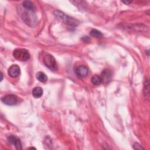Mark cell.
I'll list each match as a JSON object with an SVG mask.
<instances>
[{"instance_id":"cell-1","label":"cell","mask_w":150,"mask_h":150,"mask_svg":"<svg viewBox=\"0 0 150 150\" xmlns=\"http://www.w3.org/2000/svg\"><path fill=\"white\" fill-rule=\"evenodd\" d=\"M54 15L57 18H58L59 20L68 25L76 26L79 24V21L77 19L65 15L63 12L60 11H55L54 12Z\"/></svg>"},{"instance_id":"cell-2","label":"cell","mask_w":150,"mask_h":150,"mask_svg":"<svg viewBox=\"0 0 150 150\" xmlns=\"http://www.w3.org/2000/svg\"><path fill=\"white\" fill-rule=\"evenodd\" d=\"M34 12H35L25 9V11L22 13L21 16L22 20L27 25L31 26L35 25L37 22V18Z\"/></svg>"},{"instance_id":"cell-3","label":"cell","mask_w":150,"mask_h":150,"mask_svg":"<svg viewBox=\"0 0 150 150\" xmlns=\"http://www.w3.org/2000/svg\"><path fill=\"white\" fill-rule=\"evenodd\" d=\"M13 57L18 60L21 62L27 61L30 59V54L26 49H16L13 52Z\"/></svg>"},{"instance_id":"cell-4","label":"cell","mask_w":150,"mask_h":150,"mask_svg":"<svg viewBox=\"0 0 150 150\" xmlns=\"http://www.w3.org/2000/svg\"><path fill=\"white\" fill-rule=\"evenodd\" d=\"M43 63L49 69L53 71H56L57 68V64L54 57L51 54H46L43 58Z\"/></svg>"},{"instance_id":"cell-5","label":"cell","mask_w":150,"mask_h":150,"mask_svg":"<svg viewBox=\"0 0 150 150\" xmlns=\"http://www.w3.org/2000/svg\"><path fill=\"white\" fill-rule=\"evenodd\" d=\"M1 101L5 104L8 105H15L18 102V98L16 96L13 94L6 95L2 97Z\"/></svg>"},{"instance_id":"cell-6","label":"cell","mask_w":150,"mask_h":150,"mask_svg":"<svg viewBox=\"0 0 150 150\" xmlns=\"http://www.w3.org/2000/svg\"><path fill=\"white\" fill-rule=\"evenodd\" d=\"M74 72L77 77L80 78H83L87 76L88 73V69L86 66L81 65L75 68Z\"/></svg>"},{"instance_id":"cell-7","label":"cell","mask_w":150,"mask_h":150,"mask_svg":"<svg viewBox=\"0 0 150 150\" xmlns=\"http://www.w3.org/2000/svg\"><path fill=\"white\" fill-rule=\"evenodd\" d=\"M8 141L11 145H14L16 149H22L21 142L20 139L18 137L13 135H11L8 137Z\"/></svg>"},{"instance_id":"cell-8","label":"cell","mask_w":150,"mask_h":150,"mask_svg":"<svg viewBox=\"0 0 150 150\" xmlns=\"http://www.w3.org/2000/svg\"><path fill=\"white\" fill-rule=\"evenodd\" d=\"M8 73L9 76H11V77H16L21 73V69L18 65L13 64L9 68Z\"/></svg>"},{"instance_id":"cell-9","label":"cell","mask_w":150,"mask_h":150,"mask_svg":"<svg viewBox=\"0 0 150 150\" xmlns=\"http://www.w3.org/2000/svg\"><path fill=\"white\" fill-rule=\"evenodd\" d=\"M100 77L102 83H107L110 80L111 78V72L108 69H105L102 71Z\"/></svg>"},{"instance_id":"cell-10","label":"cell","mask_w":150,"mask_h":150,"mask_svg":"<svg viewBox=\"0 0 150 150\" xmlns=\"http://www.w3.org/2000/svg\"><path fill=\"white\" fill-rule=\"evenodd\" d=\"M22 6L25 9L35 12L36 8L34 4L30 1H25L22 3Z\"/></svg>"},{"instance_id":"cell-11","label":"cell","mask_w":150,"mask_h":150,"mask_svg":"<svg viewBox=\"0 0 150 150\" xmlns=\"http://www.w3.org/2000/svg\"><path fill=\"white\" fill-rule=\"evenodd\" d=\"M43 94V90L40 87H36L32 90V95L35 98H39Z\"/></svg>"},{"instance_id":"cell-12","label":"cell","mask_w":150,"mask_h":150,"mask_svg":"<svg viewBox=\"0 0 150 150\" xmlns=\"http://www.w3.org/2000/svg\"><path fill=\"white\" fill-rule=\"evenodd\" d=\"M36 79L40 82H42V83H44V82H46L47 80V76L43 72H41V71H39L38 73H36Z\"/></svg>"},{"instance_id":"cell-13","label":"cell","mask_w":150,"mask_h":150,"mask_svg":"<svg viewBox=\"0 0 150 150\" xmlns=\"http://www.w3.org/2000/svg\"><path fill=\"white\" fill-rule=\"evenodd\" d=\"M149 80L148 79H145V84L144 85V94L145 97L149 96Z\"/></svg>"},{"instance_id":"cell-14","label":"cell","mask_w":150,"mask_h":150,"mask_svg":"<svg viewBox=\"0 0 150 150\" xmlns=\"http://www.w3.org/2000/svg\"><path fill=\"white\" fill-rule=\"evenodd\" d=\"M91 83L94 85H99L101 83H102V80L101 79V77L98 75H94L92 77L91 79Z\"/></svg>"},{"instance_id":"cell-15","label":"cell","mask_w":150,"mask_h":150,"mask_svg":"<svg viewBox=\"0 0 150 150\" xmlns=\"http://www.w3.org/2000/svg\"><path fill=\"white\" fill-rule=\"evenodd\" d=\"M90 35L92 36L96 37L97 38H101L103 36V33L100 31H99L97 29H93L90 31Z\"/></svg>"},{"instance_id":"cell-16","label":"cell","mask_w":150,"mask_h":150,"mask_svg":"<svg viewBox=\"0 0 150 150\" xmlns=\"http://www.w3.org/2000/svg\"><path fill=\"white\" fill-rule=\"evenodd\" d=\"M133 148L135 149H144L143 147H142V146L139 144L137 142H135L134 144L133 145Z\"/></svg>"},{"instance_id":"cell-17","label":"cell","mask_w":150,"mask_h":150,"mask_svg":"<svg viewBox=\"0 0 150 150\" xmlns=\"http://www.w3.org/2000/svg\"><path fill=\"white\" fill-rule=\"evenodd\" d=\"M122 2H123V3L125 4H128L131 3V1H122Z\"/></svg>"},{"instance_id":"cell-18","label":"cell","mask_w":150,"mask_h":150,"mask_svg":"<svg viewBox=\"0 0 150 150\" xmlns=\"http://www.w3.org/2000/svg\"><path fill=\"white\" fill-rule=\"evenodd\" d=\"M1 81H2V72L1 73Z\"/></svg>"}]
</instances>
